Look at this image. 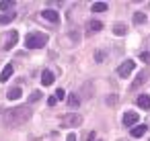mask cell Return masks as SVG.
<instances>
[{
    "label": "cell",
    "instance_id": "1",
    "mask_svg": "<svg viewBox=\"0 0 150 141\" xmlns=\"http://www.w3.org/2000/svg\"><path fill=\"white\" fill-rule=\"evenodd\" d=\"M31 108L29 106H15V108H8L4 114H2V123L6 127H19L23 123H27L31 119Z\"/></svg>",
    "mask_w": 150,
    "mask_h": 141
},
{
    "label": "cell",
    "instance_id": "2",
    "mask_svg": "<svg viewBox=\"0 0 150 141\" xmlns=\"http://www.w3.org/2000/svg\"><path fill=\"white\" fill-rule=\"evenodd\" d=\"M47 43V35L45 33H29L25 37V47L27 49H39Z\"/></svg>",
    "mask_w": 150,
    "mask_h": 141
},
{
    "label": "cell",
    "instance_id": "3",
    "mask_svg": "<svg viewBox=\"0 0 150 141\" xmlns=\"http://www.w3.org/2000/svg\"><path fill=\"white\" fill-rule=\"evenodd\" d=\"M60 125L62 127H68V129H74V127H80L82 125V117L80 114H64V117H60Z\"/></svg>",
    "mask_w": 150,
    "mask_h": 141
},
{
    "label": "cell",
    "instance_id": "4",
    "mask_svg": "<svg viewBox=\"0 0 150 141\" xmlns=\"http://www.w3.org/2000/svg\"><path fill=\"white\" fill-rule=\"evenodd\" d=\"M134 66H136V64H134L132 59H125V61H123V64H121V66L117 68V76H119V78H127V76L132 74Z\"/></svg>",
    "mask_w": 150,
    "mask_h": 141
},
{
    "label": "cell",
    "instance_id": "5",
    "mask_svg": "<svg viewBox=\"0 0 150 141\" xmlns=\"http://www.w3.org/2000/svg\"><path fill=\"white\" fill-rule=\"evenodd\" d=\"M138 119H140V117H138V112L129 110V112H125V114H123V119H121V121H123V125H125V127H136Z\"/></svg>",
    "mask_w": 150,
    "mask_h": 141
},
{
    "label": "cell",
    "instance_id": "6",
    "mask_svg": "<svg viewBox=\"0 0 150 141\" xmlns=\"http://www.w3.org/2000/svg\"><path fill=\"white\" fill-rule=\"evenodd\" d=\"M41 19H43V21H50V23H58V21H60V15H58L56 10H50V8H47V10L41 13Z\"/></svg>",
    "mask_w": 150,
    "mask_h": 141
},
{
    "label": "cell",
    "instance_id": "7",
    "mask_svg": "<svg viewBox=\"0 0 150 141\" xmlns=\"http://www.w3.org/2000/svg\"><path fill=\"white\" fill-rule=\"evenodd\" d=\"M54 80H56L54 72H50V70H43V74H41V84H43V86H52V84H54Z\"/></svg>",
    "mask_w": 150,
    "mask_h": 141
},
{
    "label": "cell",
    "instance_id": "8",
    "mask_svg": "<svg viewBox=\"0 0 150 141\" xmlns=\"http://www.w3.org/2000/svg\"><path fill=\"white\" fill-rule=\"evenodd\" d=\"M136 104H138L140 108H146V110H150V96H148V94H140V96L136 98Z\"/></svg>",
    "mask_w": 150,
    "mask_h": 141
},
{
    "label": "cell",
    "instance_id": "9",
    "mask_svg": "<svg viewBox=\"0 0 150 141\" xmlns=\"http://www.w3.org/2000/svg\"><path fill=\"white\" fill-rule=\"evenodd\" d=\"M13 72H15L13 64H6V66H4V70H2V74H0V82H8V78L13 76Z\"/></svg>",
    "mask_w": 150,
    "mask_h": 141
},
{
    "label": "cell",
    "instance_id": "10",
    "mask_svg": "<svg viewBox=\"0 0 150 141\" xmlns=\"http://www.w3.org/2000/svg\"><path fill=\"white\" fill-rule=\"evenodd\" d=\"M6 37H8V39H6V45H4V47H6V49L15 47V45H17V41H19V33H17V31H11Z\"/></svg>",
    "mask_w": 150,
    "mask_h": 141
},
{
    "label": "cell",
    "instance_id": "11",
    "mask_svg": "<svg viewBox=\"0 0 150 141\" xmlns=\"http://www.w3.org/2000/svg\"><path fill=\"white\" fill-rule=\"evenodd\" d=\"M146 80H148V70H142V72L138 74V78L134 80V84H132V88H138V86H140V84H144Z\"/></svg>",
    "mask_w": 150,
    "mask_h": 141
},
{
    "label": "cell",
    "instance_id": "12",
    "mask_svg": "<svg viewBox=\"0 0 150 141\" xmlns=\"http://www.w3.org/2000/svg\"><path fill=\"white\" fill-rule=\"evenodd\" d=\"M6 96H8V100H19V98L23 96V90H21L19 86H15V88H11V90H8V94H6Z\"/></svg>",
    "mask_w": 150,
    "mask_h": 141
},
{
    "label": "cell",
    "instance_id": "13",
    "mask_svg": "<svg viewBox=\"0 0 150 141\" xmlns=\"http://www.w3.org/2000/svg\"><path fill=\"white\" fill-rule=\"evenodd\" d=\"M146 131H148L146 125H136V127H132V137H142V135H146Z\"/></svg>",
    "mask_w": 150,
    "mask_h": 141
},
{
    "label": "cell",
    "instance_id": "14",
    "mask_svg": "<svg viewBox=\"0 0 150 141\" xmlns=\"http://www.w3.org/2000/svg\"><path fill=\"white\" fill-rule=\"evenodd\" d=\"M91 8H93V13H105L109 6H107V2H95Z\"/></svg>",
    "mask_w": 150,
    "mask_h": 141
},
{
    "label": "cell",
    "instance_id": "15",
    "mask_svg": "<svg viewBox=\"0 0 150 141\" xmlns=\"http://www.w3.org/2000/svg\"><path fill=\"white\" fill-rule=\"evenodd\" d=\"M78 104H80L78 96H76V94H68V106H70V108H78Z\"/></svg>",
    "mask_w": 150,
    "mask_h": 141
},
{
    "label": "cell",
    "instance_id": "16",
    "mask_svg": "<svg viewBox=\"0 0 150 141\" xmlns=\"http://www.w3.org/2000/svg\"><path fill=\"white\" fill-rule=\"evenodd\" d=\"M134 23H136V25L146 23V15H144V13H136V15H134Z\"/></svg>",
    "mask_w": 150,
    "mask_h": 141
},
{
    "label": "cell",
    "instance_id": "17",
    "mask_svg": "<svg viewBox=\"0 0 150 141\" xmlns=\"http://www.w3.org/2000/svg\"><path fill=\"white\" fill-rule=\"evenodd\" d=\"M113 33H115V35H125V33H127V27H125V25H115V27H113Z\"/></svg>",
    "mask_w": 150,
    "mask_h": 141
},
{
    "label": "cell",
    "instance_id": "18",
    "mask_svg": "<svg viewBox=\"0 0 150 141\" xmlns=\"http://www.w3.org/2000/svg\"><path fill=\"white\" fill-rule=\"evenodd\" d=\"M13 19H15V15H13V13H11V15H0V25H8Z\"/></svg>",
    "mask_w": 150,
    "mask_h": 141
},
{
    "label": "cell",
    "instance_id": "19",
    "mask_svg": "<svg viewBox=\"0 0 150 141\" xmlns=\"http://www.w3.org/2000/svg\"><path fill=\"white\" fill-rule=\"evenodd\" d=\"M88 29H91V31H101V29H103V23H101V21H91Z\"/></svg>",
    "mask_w": 150,
    "mask_h": 141
},
{
    "label": "cell",
    "instance_id": "20",
    "mask_svg": "<svg viewBox=\"0 0 150 141\" xmlns=\"http://www.w3.org/2000/svg\"><path fill=\"white\" fill-rule=\"evenodd\" d=\"M13 4H15V2H8V0H2V2H0V10H2V13H4V10H11V8H13Z\"/></svg>",
    "mask_w": 150,
    "mask_h": 141
},
{
    "label": "cell",
    "instance_id": "21",
    "mask_svg": "<svg viewBox=\"0 0 150 141\" xmlns=\"http://www.w3.org/2000/svg\"><path fill=\"white\" fill-rule=\"evenodd\" d=\"M105 102H107V106H115V104H117V96H115V94H111V96H107V98H105Z\"/></svg>",
    "mask_w": 150,
    "mask_h": 141
},
{
    "label": "cell",
    "instance_id": "22",
    "mask_svg": "<svg viewBox=\"0 0 150 141\" xmlns=\"http://www.w3.org/2000/svg\"><path fill=\"white\" fill-rule=\"evenodd\" d=\"M39 98H41V92H33V94L29 96V100H27V102H35V100H39Z\"/></svg>",
    "mask_w": 150,
    "mask_h": 141
},
{
    "label": "cell",
    "instance_id": "23",
    "mask_svg": "<svg viewBox=\"0 0 150 141\" xmlns=\"http://www.w3.org/2000/svg\"><path fill=\"white\" fill-rule=\"evenodd\" d=\"M54 96H56V98H58V100H62V98H64V96H66V92H64V90H62V88H60V90H56V94H54Z\"/></svg>",
    "mask_w": 150,
    "mask_h": 141
},
{
    "label": "cell",
    "instance_id": "24",
    "mask_svg": "<svg viewBox=\"0 0 150 141\" xmlns=\"http://www.w3.org/2000/svg\"><path fill=\"white\" fill-rule=\"evenodd\" d=\"M47 104H50V106H56V104H58V98H56V96H50V98H47Z\"/></svg>",
    "mask_w": 150,
    "mask_h": 141
},
{
    "label": "cell",
    "instance_id": "25",
    "mask_svg": "<svg viewBox=\"0 0 150 141\" xmlns=\"http://www.w3.org/2000/svg\"><path fill=\"white\" fill-rule=\"evenodd\" d=\"M140 59L148 64V61H150V53H140Z\"/></svg>",
    "mask_w": 150,
    "mask_h": 141
},
{
    "label": "cell",
    "instance_id": "26",
    "mask_svg": "<svg viewBox=\"0 0 150 141\" xmlns=\"http://www.w3.org/2000/svg\"><path fill=\"white\" fill-rule=\"evenodd\" d=\"M66 141H78V137H76V135H74V133H70V135H68V137H66Z\"/></svg>",
    "mask_w": 150,
    "mask_h": 141
},
{
    "label": "cell",
    "instance_id": "27",
    "mask_svg": "<svg viewBox=\"0 0 150 141\" xmlns=\"http://www.w3.org/2000/svg\"><path fill=\"white\" fill-rule=\"evenodd\" d=\"M95 59H97V61H103V51H97V55H95Z\"/></svg>",
    "mask_w": 150,
    "mask_h": 141
}]
</instances>
